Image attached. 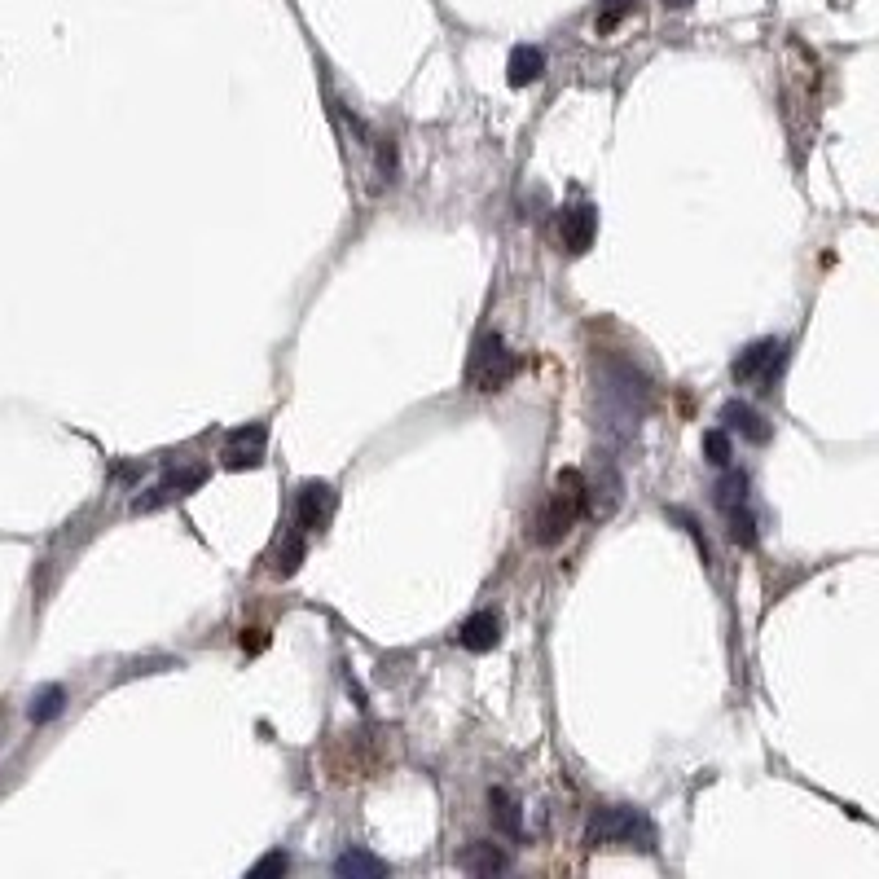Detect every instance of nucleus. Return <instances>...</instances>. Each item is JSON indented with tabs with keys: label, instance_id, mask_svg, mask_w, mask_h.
<instances>
[{
	"label": "nucleus",
	"instance_id": "nucleus-1",
	"mask_svg": "<svg viewBox=\"0 0 879 879\" xmlns=\"http://www.w3.org/2000/svg\"><path fill=\"white\" fill-rule=\"evenodd\" d=\"M585 510H589V480L581 471H563L559 488H554L541 502L537 515H532V537H537V545H559L567 532L576 528V519H581Z\"/></svg>",
	"mask_w": 879,
	"mask_h": 879
},
{
	"label": "nucleus",
	"instance_id": "nucleus-2",
	"mask_svg": "<svg viewBox=\"0 0 879 879\" xmlns=\"http://www.w3.org/2000/svg\"><path fill=\"white\" fill-rule=\"evenodd\" d=\"M585 840L594 844V849H603V844H633V849L651 853L655 844H660V831L651 827V818L642 814V809H633V805H603V809H594V818H589Z\"/></svg>",
	"mask_w": 879,
	"mask_h": 879
},
{
	"label": "nucleus",
	"instance_id": "nucleus-3",
	"mask_svg": "<svg viewBox=\"0 0 879 879\" xmlns=\"http://www.w3.org/2000/svg\"><path fill=\"white\" fill-rule=\"evenodd\" d=\"M598 396H603V427H620V422H625V431H633L642 405H647V378L620 361V365H611V370H603Z\"/></svg>",
	"mask_w": 879,
	"mask_h": 879
},
{
	"label": "nucleus",
	"instance_id": "nucleus-4",
	"mask_svg": "<svg viewBox=\"0 0 879 879\" xmlns=\"http://www.w3.org/2000/svg\"><path fill=\"white\" fill-rule=\"evenodd\" d=\"M515 374H519V356L506 348L502 335L488 330V335L475 339L471 361H466V383H471V392H502Z\"/></svg>",
	"mask_w": 879,
	"mask_h": 879
},
{
	"label": "nucleus",
	"instance_id": "nucleus-5",
	"mask_svg": "<svg viewBox=\"0 0 879 879\" xmlns=\"http://www.w3.org/2000/svg\"><path fill=\"white\" fill-rule=\"evenodd\" d=\"M783 365H787V343L783 339H761V343H748V348L739 352V361H734L730 374L739 378V383H761V392H774Z\"/></svg>",
	"mask_w": 879,
	"mask_h": 879
},
{
	"label": "nucleus",
	"instance_id": "nucleus-6",
	"mask_svg": "<svg viewBox=\"0 0 879 879\" xmlns=\"http://www.w3.org/2000/svg\"><path fill=\"white\" fill-rule=\"evenodd\" d=\"M207 484V466H181V471H168L159 484H150L146 493L132 502V515H150V510H163L172 502H181V497L198 493V488Z\"/></svg>",
	"mask_w": 879,
	"mask_h": 879
},
{
	"label": "nucleus",
	"instance_id": "nucleus-7",
	"mask_svg": "<svg viewBox=\"0 0 879 879\" xmlns=\"http://www.w3.org/2000/svg\"><path fill=\"white\" fill-rule=\"evenodd\" d=\"M264 444H269V422H247V427L229 431L225 449H220V466L225 471H255L264 462Z\"/></svg>",
	"mask_w": 879,
	"mask_h": 879
},
{
	"label": "nucleus",
	"instance_id": "nucleus-8",
	"mask_svg": "<svg viewBox=\"0 0 879 879\" xmlns=\"http://www.w3.org/2000/svg\"><path fill=\"white\" fill-rule=\"evenodd\" d=\"M339 506V493L330 488L326 480H308L295 488V528L304 532H321L330 524V515H335Z\"/></svg>",
	"mask_w": 879,
	"mask_h": 879
},
{
	"label": "nucleus",
	"instance_id": "nucleus-9",
	"mask_svg": "<svg viewBox=\"0 0 879 879\" xmlns=\"http://www.w3.org/2000/svg\"><path fill=\"white\" fill-rule=\"evenodd\" d=\"M559 238L567 255H585L598 238V211L594 203H567L559 216Z\"/></svg>",
	"mask_w": 879,
	"mask_h": 879
},
{
	"label": "nucleus",
	"instance_id": "nucleus-10",
	"mask_svg": "<svg viewBox=\"0 0 879 879\" xmlns=\"http://www.w3.org/2000/svg\"><path fill=\"white\" fill-rule=\"evenodd\" d=\"M721 422H726L730 431H739V436H748L752 444L770 440V418L756 414L748 400H726V405H721Z\"/></svg>",
	"mask_w": 879,
	"mask_h": 879
},
{
	"label": "nucleus",
	"instance_id": "nucleus-11",
	"mask_svg": "<svg viewBox=\"0 0 879 879\" xmlns=\"http://www.w3.org/2000/svg\"><path fill=\"white\" fill-rule=\"evenodd\" d=\"M458 638H462V647L475 651V655L493 651L497 642H502V616H497V611H475V616L462 625Z\"/></svg>",
	"mask_w": 879,
	"mask_h": 879
},
{
	"label": "nucleus",
	"instance_id": "nucleus-12",
	"mask_svg": "<svg viewBox=\"0 0 879 879\" xmlns=\"http://www.w3.org/2000/svg\"><path fill=\"white\" fill-rule=\"evenodd\" d=\"M541 71H545V53L537 49V44H519V49L510 53V62H506V80H510V88H528V84H537V80H541Z\"/></svg>",
	"mask_w": 879,
	"mask_h": 879
},
{
	"label": "nucleus",
	"instance_id": "nucleus-13",
	"mask_svg": "<svg viewBox=\"0 0 879 879\" xmlns=\"http://www.w3.org/2000/svg\"><path fill=\"white\" fill-rule=\"evenodd\" d=\"M462 871L466 875H506L510 871V858L497 844H471L462 853Z\"/></svg>",
	"mask_w": 879,
	"mask_h": 879
},
{
	"label": "nucleus",
	"instance_id": "nucleus-14",
	"mask_svg": "<svg viewBox=\"0 0 879 879\" xmlns=\"http://www.w3.org/2000/svg\"><path fill=\"white\" fill-rule=\"evenodd\" d=\"M488 805H493V827L502 831V836H519L524 831V814H519V800L502 792V787H493L488 792Z\"/></svg>",
	"mask_w": 879,
	"mask_h": 879
},
{
	"label": "nucleus",
	"instance_id": "nucleus-15",
	"mask_svg": "<svg viewBox=\"0 0 879 879\" xmlns=\"http://www.w3.org/2000/svg\"><path fill=\"white\" fill-rule=\"evenodd\" d=\"M62 712H66V686L49 682V686H40V691L31 695L27 717L36 721V726H44V721H53V717H62Z\"/></svg>",
	"mask_w": 879,
	"mask_h": 879
},
{
	"label": "nucleus",
	"instance_id": "nucleus-16",
	"mask_svg": "<svg viewBox=\"0 0 879 879\" xmlns=\"http://www.w3.org/2000/svg\"><path fill=\"white\" fill-rule=\"evenodd\" d=\"M304 554H308V532L291 528L286 532V541H282V554H277V576H295L299 563H304Z\"/></svg>",
	"mask_w": 879,
	"mask_h": 879
},
{
	"label": "nucleus",
	"instance_id": "nucleus-17",
	"mask_svg": "<svg viewBox=\"0 0 879 879\" xmlns=\"http://www.w3.org/2000/svg\"><path fill=\"white\" fill-rule=\"evenodd\" d=\"M335 875H387V862H378L374 853H361V849H348L335 858Z\"/></svg>",
	"mask_w": 879,
	"mask_h": 879
},
{
	"label": "nucleus",
	"instance_id": "nucleus-18",
	"mask_svg": "<svg viewBox=\"0 0 879 879\" xmlns=\"http://www.w3.org/2000/svg\"><path fill=\"white\" fill-rule=\"evenodd\" d=\"M704 458H708V466H726L734 462V444H730V431L726 427H712V431H704Z\"/></svg>",
	"mask_w": 879,
	"mask_h": 879
},
{
	"label": "nucleus",
	"instance_id": "nucleus-19",
	"mask_svg": "<svg viewBox=\"0 0 879 879\" xmlns=\"http://www.w3.org/2000/svg\"><path fill=\"white\" fill-rule=\"evenodd\" d=\"M726 515H730V537L739 541L743 550H752V545H756V537H761V532H756V515L748 510V502H743V506H730Z\"/></svg>",
	"mask_w": 879,
	"mask_h": 879
},
{
	"label": "nucleus",
	"instance_id": "nucleus-20",
	"mask_svg": "<svg viewBox=\"0 0 879 879\" xmlns=\"http://www.w3.org/2000/svg\"><path fill=\"white\" fill-rule=\"evenodd\" d=\"M743 502H748V475L726 466V480L717 484V506L730 510V506H743Z\"/></svg>",
	"mask_w": 879,
	"mask_h": 879
},
{
	"label": "nucleus",
	"instance_id": "nucleus-21",
	"mask_svg": "<svg viewBox=\"0 0 879 879\" xmlns=\"http://www.w3.org/2000/svg\"><path fill=\"white\" fill-rule=\"evenodd\" d=\"M629 9H633V0H603V9H598V36H611L629 18Z\"/></svg>",
	"mask_w": 879,
	"mask_h": 879
},
{
	"label": "nucleus",
	"instance_id": "nucleus-22",
	"mask_svg": "<svg viewBox=\"0 0 879 879\" xmlns=\"http://www.w3.org/2000/svg\"><path fill=\"white\" fill-rule=\"evenodd\" d=\"M286 866H291V862H286V853H269V858H260V862L251 866V879H260V875H286Z\"/></svg>",
	"mask_w": 879,
	"mask_h": 879
},
{
	"label": "nucleus",
	"instance_id": "nucleus-23",
	"mask_svg": "<svg viewBox=\"0 0 879 879\" xmlns=\"http://www.w3.org/2000/svg\"><path fill=\"white\" fill-rule=\"evenodd\" d=\"M664 5H669V9H686V5H691V0H664Z\"/></svg>",
	"mask_w": 879,
	"mask_h": 879
}]
</instances>
